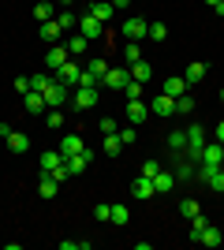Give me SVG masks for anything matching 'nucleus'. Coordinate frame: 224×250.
Masks as SVG:
<instances>
[{
    "instance_id": "nucleus-1",
    "label": "nucleus",
    "mask_w": 224,
    "mask_h": 250,
    "mask_svg": "<svg viewBox=\"0 0 224 250\" xmlns=\"http://www.w3.org/2000/svg\"><path fill=\"white\" fill-rule=\"evenodd\" d=\"M183 131H187V153L183 157H191L194 165H198V161H202V149H205V127L202 124H187Z\"/></svg>"
},
{
    "instance_id": "nucleus-2",
    "label": "nucleus",
    "mask_w": 224,
    "mask_h": 250,
    "mask_svg": "<svg viewBox=\"0 0 224 250\" xmlns=\"http://www.w3.org/2000/svg\"><path fill=\"white\" fill-rule=\"evenodd\" d=\"M120 34H123L127 42H142V38H149V22L139 19V15H131V19L120 26Z\"/></svg>"
},
{
    "instance_id": "nucleus-3",
    "label": "nucleus",
    "mask_w": 224,
    "mask_h": 250,
    "mask_svg": "<svg viewBox=\"0 0 224 250\" xmlns=\"http://www.w3.org/2000/svg\"><path fill=\"white\" fill-rule=\"evenodd\" d=\"M79 75H82V63H79V60L71 56V60H67L64 67H60V71L53 75V79H56V83H64L67 90H75V86H79Z\"/></svg>"
},
{
    "instance_id": "nucleus-4",
    "label": "nucleus",
    "mask_w": 224,
    "mask_h": 250,
    "mask_svg": "<svg viewBox=\"0 0 224 250\" xmlns=\"http://www.w3.org/2000/svg\"><path fill=\"white\" fill-rule=\"evenodd\" d=\"M127 83H131V67H108L105 79H101V86H105V90H123Z\"/></svg>"
},
{
    "instance_id": "nucleus-5",
    "label": "nucleus",
    "mask_w": 224,
    "mask_h": 250,
    "mask_svg": "<svg viewBox=\"0 0 224 250\" xmlns=\"http://www.w3.org/2000/svg\"><path fill=\"white\" fill-rule=\"evenodd\" d=\"M41 97H45V104H49V108H60V104L67 101V86L56 83V79H49V86L41 90Z\"/></svg>"
},
{
    "instance_id": "nucleus-6",
    "label": "nucleus",
    "mask_w": 224,
    "mask_h": 250,
    "mask_svg": "<svg viewBox=\"0 0 224 250\" xmlns=\"http://www.w3.org/2000/svg\"><path fill=\"white\" fill-rule=\"evenodd\" d=\"M79 34H86L90 42H97V38H105V22L94 19L90 11H82V19H79Z\"/></svg>"
},
{
    "instance_id": "nucleus-7",
    "label": "nucleus",
    "mask_w": 224,
    "mask_h": 250,
    "mask_svg": "<svg viewBox=\"0 0 224 250\" xmlns=\"http://www.w3.org/2000/svg\"><path fill=\"white\" fill-rule=\"evenodd\" d=\"M90 161H94V149H82V153H75V157H64L67 176H79V172H86V168H90Z\"/></svg>"
},
{
    "instance_id": "nucleus-8",
    "label": "nucleus",
    "mask_w": 224,
    "mask_h": 250,
    "mask_svg": "<svg viewBox=\"0 0 224 250\" xmlns=\"http://www.w3.org/2000/svg\"><path fill=\"white\" fill-rule=\"evenodd\" d=\"M97 97H101V90H86V86H75L71 101H75V108H79V112H86V108H94V104H97Z\"/></svg>"
},
{
    "instance_id": "nucleus-9",
    "label": "nucleus",
    "mask_w": 224,
    "mask_h": 250,
    "mask_svg": "<svg viewBox=\"0 0 224 250\" xmlns=\"http://www.w3.org/2000/svg\"><path fill=\"white\" fill-rule=\"evenodd\" d=\"M82 149H86V138L79 135V131L60 138V157H75V153H82Z\"/></svg>"
},
{
    "instance_id": "nucleus-10",
    "label": "nucleus",
    "mask_w": 224,
    "mask_h": 250,
    "mask_svg": "<svg viewBox=\"0 0 224 250\" xmlns=\"http://www.w3.org/2000/svg\"><path fill=\"white\" fill-rule=\"evenodd\" d=\"M71 60V52H67V45H53V49H49V56H45V67H49V71H60V67H64V63Z\"/></svg>"
},
{
    "instance_id": "nucleus-11",
    "label": "nucleus",
    "mask_w": 224,
    "mask_h": 250,
    "mask_svg": "<svg viewBox=\"0 0 224 250\" xmlns=\"http://www.w3.org/2000/svg\"><path fill=\"white\" fill-rule=\"evenodd\" d=\"M149 112H153V116H164V120H168V116H176V97L157 94L153 101H149Z\"/></svg>"
},
{
    "instance_id": "nucleus-12",
    "label": "nucleus",
    "mask_w": 224,
    "mask_h": 250,
    "mask_svg": "<svg viewBox=\"0 0 224 250\" xmlns=\"http://www.w3.org/2000/svg\"><path fill=\"white\" fill-rule=\"evenodd\" d=\"M131 194H135V198H139V202L153 198V194H157V190H153V179H149V176H142V172H139V179L131 183Z\"/></svg>"
},
{
    "instance_id": "nucleus-13",
    "label": "nucleus",
    "mask_w": 224,
    "mask_h": 250,
    "mask_svg": "<svg viewBox=\"0 0 224 250\" xmlns=\"http://www.w3.org/2000/svg\"><path fill=\"white\" fill-rule=\"evenodd\" d=\"M191 86H187V79L183 75H168L164 79V86H161V94H168V97H180V94H187Z\"/></svg>"
},
{
    "instance_id": "nucleus-14",
    "label": "nucleus",
    "mask_w": 224,
    "mask_h": 250,
    "mask_svg": "<svg viewBox=\"0 0 224 250\" xmlns=\"http://www.w3.org/2000/svg\"><path fill=\"white\" fill-rule=\"evenodd\" d=\"M194 168H198V165H194L191 157H176V168H172V172H176V183H180V179H183V183H191Z\"/></svg>"
},
{
    "instance_id": "nucleus-15",
    "label": "nucleus",
    "mask_w": 224,
    "mask_h": 250,
    "mask_svg": "<svg viewBox=\"0 0 224 250\" xmlns=\"http://www.w3.org/2000/svg\"><path fill=\"white\" fill-rule=\"evenodd\" d=\"M205 75H209V63H205V60H194V63H187L183 79H187V86H194V83H202Z\"/></svg>"
},
{
    "instance_id": "nucleus-16",
    "label": "nucleus",
    "mask_w": 224,
    "mask_h": 250,
    "mask_svg": "<svg viewBox=\"0 0 224 250\" xmlns=\"http://www.w3.org/2000/svg\"><path fill=\"white\" fill-rule=\"evenodd\" d=\"M38 194H41V198H56V194H60V179H56L53 172H41V183H38Z\"/></svg>"
},
{
    "instance_id": "nucleus-17",
    "label": "nucleus",
    "mask_w": 224,
    "mask_h": 250,
    "mask_svg": "<svg viewBox=\"0 0 224 250\" xmlns=\"http://www.w3.org/2000/svg\"><path fill=\"white\" fill-rule=\"evenodd\" d=\"M172 187H176V172H168V168H161L157 176H153V190H157V194H168Z\"/></svg>"
},
{
    "instance_id": "nucleus-18",
    "label": "nucleus",
    "mask_w": 224,
    "mask_h": 250,
    "mask_svg": "<svg viewBox=\"0 0 224 250\" xmlns=\"http://www.w3.org/2000/svg\"><path fill=\"white\" fill-rule=\"evenodd\" d=\"M38 34H41V42L56 45V42H60V34H64V26H60L56 19H49V22H41V26H38Z\"/></svg>"
},
{
    "instance_id": "nucleus-19",
    "label": "nucleus",
    "mask_w": 224,
    "mask_h": 250,
    "mask_svg": "<svg viewBox=\"0 0 224 250\" xmlns=\"http://www.w3.org/2000/svg\"><path fill=\"white\" fill-rule=\"evenodd\" d=\"M194 243H202V247H221V243H224V235H221V228L205 224V228L198 231V239H194Z\"/></svg>"
},
{
    "instance_id": "nucleus-20",
    "label": "nucleus",
    "mask_w": 224,
    "mask_h": 250,
    "mask_svg": "<svg viewBox=\"0 0 224 250\" xmlns=\"http://www.w3.org/2000/svg\"><path fill=\"white\" fill-rule=\"evenodd\" d=\"M22 104H26V112H34V116H45V97L38 94V90H30V94H22Z\"/></svg>"
},
{
    "instance_id": "nucleus-21",
    "label": "nucleus",
    "mask_w": 224,
    "mask_h": 250,
    "mask_svg": "<svg viewBox=\"0 0 224 250\" xmlns=\"http://www.w3.org/2000/svg\"><path fill=\"white\" fill-rule=\"evenodd\" d=\"M202 161H209V165H224V142H205V149H202Z\"/></svg>"
},
{
    "instance_id": "nucleus-22",
    "label": "nucleus",
    "mask_w": 224,
    "mask_h": 250,
    "mask_svg": "<svg viewBox=\"0 0 224 250\" xmlns=\"http://www.w3.org/2000/svg\"><path fill=\"white\" fill-rule=\"evenodd\" d=\"M86 11H90L94 19H101V22H112V0H94Z\"/></svg>"
},
{
    "instance_id": "nucleus-23",
    "label": "nucleus",
    "mask_w": 224,
    "mask_h": 250,
    "mask_svg": "<svg viewBox=\"0 0 224 250\" xmlns=\"http://www.w3.org/2000/svg\"><path fill=\"white\" fill-rule=\"evenodd\" d=\"M4 142H8L11 153H26V149H30V135H22V131H11Z\"/></svg>"
},
{
    "instance_id": "nucleus-24",
    "label": "nucleus",
    "mask_w": 224,
    "mask_h": 250,
    "mask_svg": "<svg viewBox=\"0 0 224 250\" xmlns=\"http://www.w3.org/2000/svg\"><path fill=\"white\" fill-rule=\"evenodd\" d=\"M168 149H172V157L187 153V131H172V135H168Z\"/></svg>"
},
{
    "instance_id": "nucleus-25",
    "label": "nucleus",
    "mask_w": 224,
    "mask_h": 250,
    "mask_svg": "<svg viewBox=\"0 0 224 250\" xmlns=\"http://www.w3.org/2000/svg\"><path fill=\"white\" fill-rule=\"evenodd\" d=\"M146 116H149V104L146 101H127V120H131V124H142Z\"/></svg>"
},
{
    "instance_id": "nucleus-26",
    "label": "nucleus",
    "mask_w": 224,
    "mask_h": 250,
    "mask_svg": "<svg viewBox=\"0 0 224 250\" xmlns=\"http://www.w3.org/2000/svg\"><path fill=\"white\" fill-rule=\"evenodd\" d=\"M64 124H67V116L60 108H45V127L49 131H64Z\"/></svg>"
},
{
    "instance_id": "nucleus-27",
    "label": "nucleus",
    "mask_w": 224,
    "mask_h": 250,
    "mask_svg": "<svg viewBox=\"0 0 224 250\" xmlns=\"http://www.w3.org/2000/svg\"><path fill=\"white\" fill-rule=\"evenodd\" d=\"M131 79H135V83H142V86H146L149 79H153V67H149L146 60H139V63H131Z\"/></svg>"
},
{
    "instance_id": "nucleus-28",
    "label": "nucleus",
    "mask_w": 224,
    "mask_h": 250,
    "mask_svg": "<svg viewBox=\"0 0 224 250\" xmlns=\"http://www.w3.org/2000/svg\"><path fill=\"white\" fill-rule=\"evenodd\" d=\"M60 165H64L60 149H45V153H41V172H56Z\"/></svg>"
},
{
    "instance_id": "nucleus-29",
    "label": "nucleus",
    "mask_w": 224,
    "mask_h": 250,
    "mask_svg": "<svg viewBox=\"0 0 224 250\" xmlns=\"http://www.w3.org/2000/svg\"><path fill=\"white\" fill-rule=\"evenodd\" d=\"M105 71H108V60H101V56H94V60H86V75H94V79H97V86H101Z\"/></svg>"
},
{
    "instance_id": "nucleus-30",
    "label": "nucleus",
    "mask_w": 224,
    "mask_h": 250,
    "mask_svg": "<svg viewBox=\"0 0 224 250\" xmlns=\"http://www.w3.org/2000/svg\"><path fill=\"white\" fill-rule=\"evenodd\" d=\"M112 224H116V228H127L131 224V209L127 206H112Z\"/></svg>"
},
{
    "instance_id": "nucleus-31",
    "label": "nucleus",
    "mask_w": 224,
    "mask_h": 250,
    "mask_svg": "<svg viewBox=\"0 0 224 250\" xmlns=\"http://www.w3.org/2000/svg\"><path fill=\"white\" fill-rule=\"evenodd\" d=\"M86 45H90V38H86V34H75L71 42H67V52H71V56H82Z\"/></svg>"
},
{
    "instance_id": "nucleus-32",
    "label": "nucleus",
    "mask_w": 224,
    "mask_h": 250,
    "mask_svg": "<svg viewBox=\"0 0 224 250\" xmlns=\"http://www.w3.org/2000/svg\"><path fill=\"white\" fill-rule=\"evenodd\" d=\"M139 60H142V49H139V42H127V45H123V63L131 67V63H139Z\"/></svg>"
},
{
    "instance_id": "nucleus-33",
    "label": "nucleus",
    "mask_w": 224,
    "mask_h": 250,
    "mask_svg": "<svg viewBox=\"0 0 224 250\" xmlns=\"http://www.w3.org/2000/svg\"><path fill=\"white\" fill-rule=\"evenodd\" d=\"M191 112H194V97L180 94V97H176V116H191Z\"/></svg>"
},
{
    "instance_id": "nucleus-34",
    "label": "nucleus",
    "mask_w": 224,
    "mask_h": 250,
    "mask_svg": "<svg viewBox=\"0 0 224 250\" xmlns=\"http://www.w3.org/2000/svg\"><path fill=\"white\" fill-rule=\"evenodd\" d=\"M101 149H105L108 157H120V149H123V142H120V131H116V135H105V146H101Z\"/></svg>"
},
{
    "instance_id": "nucleus-35",
    "label": "nucleus",
    "mask_w": 224,
    "mask_h": 250,
    "mask_svg": "<svg viewBox=\"0 0 224 250\" xmlns=\"http://www.w3.org/2000/svg\"><path fill=\"white\" fill-rule=\"evenodd\" d=\"M56 22H60L64 30H75V26H79V15H75L71 8H64V11H60V15H56Z\"/></svg>"
},
{
    "instance_id": "nucleus-36",
    "label": "nucleus",
    "mask_w": 224,
    "mask_h": 250,
    "mask_svg": "<svg viewBox=\"0 0 224 250\" xmlns=\"http://www.w3.org/2000/svg\"><path fill=\"white\" fill-rule=\"evenodd\" d=\"M180 213H183V217H187V220H194V217H198V213H202V206H198V202H194V198H183V202H180Z\"/></svg>"
},
{
    "instance_id": "nucleus-37",
    "label": "nucleus",
    "mask_w": 224,
    "mask_h": 250,
    "mask_svg": "<svg viewBox=\"0 0 224 250\" xmlns=\"http://www.w3.org/2000/svg\"><path fill=\"white\" fill-rule=\"evenodd\" d=\"M34 19H38V22H49V19H53V4H49V0L34 4Z\"/></svg>"
},
{
    "instance_id": "nucleus-38",
    "label": "nucleus",
    "mask_w": 224,
    "mask_h": 250,
    "mask_svg": "<svg viewBox=\"0 0 224 250\" xmlns=\"http://www.w3.org/2000/svg\"><path fill=\"white\" fill-rule=\"evenodd\" d=\"M142 90H146V86H142V83H135V79H131V83L123 86V97H127V101H142Z\"/></svg>"
},
{
    "instance_id": "nucleus-39",
    "label": "nucleus",
    "mask_w": 224,
    "mask_h": 250,
    "mask_svg": "<svg viewBox=\"0 0 224 250\" xmlns=\"http://www.w3.org/2000/svg\"><path fill=\"white\" fill-rule=\"evenodd\" d=\"M97 131H101V135H116V131H120V124L112 120V116H105V120H97Z\"/></svg>"
},
{
    "instance_id": "nucleus-40",
    "label": "nucleus",
    "mask_w": 224,
    "mask_h": 250,
    "mask_svg": "<svg viewBox=\"0 0 224 250\" xmlns=\"http://www.w3.org/2000/svg\"><path fill=\"white\" fill-rule=\"evenodd\" d=\"M49 79H53V75H45V71H38V75H30V90H38V94H41L45 86H49Z\"/></svg>"
},
{
    "instance_id": "nucleus-41",
    "label": "nucleus",
    "mask_w": 224,
    "mask_h": 250,
    "mask_svg": "<svg viewBox=\"0 0 224 250\" xmlns=\"http://www.w3.org/2000/svg\"><path fill=\"white\" fill-rule=\"evenodd\" d=\"M60 250H90V239H60Z\"/></svg>"
},
{
    "instance_id": "nucleus-42",
    "label": "nucleus",
    "mask_w": 224,
    "mask_h": 250,
    "mask_svg": "<svg viewBox=\"0 0 224 250\" xmlns=\"http://www.w3.org/2000/svg\"><path fill=\"white\" fill-rule=\"evenodd\" d=\"M149 38H153V42H164V38H168V26H164V22H149Z\"/></svg>"
},
{
    "instance_id": "nucleus-43",
    "label": "nucleus",
    "mask_w": 224,
    "mask_h": 250,
    "mask_svg": "<svg viewBox=\"0 0 224 250\" xmlns=\"http://www.w3.org/2000/svg\"><path fill=\"white\" fill-rule=\"evenodd\" d=\"M209 190H217V194H224V165L213 172V179H209Z\"/></svg>"
},
{
    "instance_id": "nucleus-44",
    "label": "nucleus",
    "mask_w": 224,
    "mask_h": 250,
    "mask_svg": "<svg viewBox=\"0 0 224 250\" xmlns=\"http://www.w3.org/2000/svg\"><path fill=\"white\" fill-rule=\"evenodd\" d=\"M94 220H101V224H105V220H112V206H105V202H101V206H94Z\"/></svg>"
},
{
    "instance_id": "nucleus-45",
    "label": "nucleus",
    "mask_w": 224,
    "mask_h": 250,
    "mask_svg": "<svg viewBox=\"0 0 224 250\" xmlns=\"http://www.w3.org/2000/svg\"><path fill=\"white\" fill-rule=\"evenodd\" d=\"M15 90H19V94H30V75H15Z\"/></svg>"
},
{
    "instance_id": "nucleus-46",
    "label": "nucleus",
    "mask_w": 224,
    "mask_h": 250,
    "mask_svg": "<svg viewBox=\"0 0 224 250\" xmlns=\"http://www.w3.org/2000/svg\"><path fill=\"white\" fill-rule=\"evenodd\" d=\"M157 172H161V161H146V165H142V176H149V179H153Z\"/></svg>"
},
{
    "instance_id": "nucleus-47",
    "label": "nucleus",
    "mask_w": 224,
    "mask_h": 250,
    "mask_svg": "<svg viewBox=\"0 0 224 250\" xmlns=\"http://www.w3.org/2000/svg\"><path fill=\"white\" fill-rule=\"evenodd\" d=\"M120 142H123V146H135V127H123V131H120Z\"/></svg>"
},
{
    "instance_id": "nucleus-48",
    "label": "nucleus",
    "mask_w": 224,
    "mask_h": 250,
    "mask_svg": "<svg viewBox=\"0 0 224 250\" xmlns=\"http://www.w3.org/2000/svg\"><path fill=\"white\" fill-rule=\"evenodd\" d=\"M213 138H217V142H224V120H221V124H217V131H213Z\"/></svg>"
},
{
    "instance_id": "nucleus-49",
    "label": "nucleus",
    "mask_w": 224,
    "mask_h": 250,
    "mask_svg": "<svg viewBox=\"0 0 224 250\" xmlns=\"http://www.w3.org/2000/svg\"><path fill=\"white\" fill-rule=\"evenodd\" d=\"M11 135V124H4V120H0V138H8Z\"/></svg>"
},
{
    "instance_id": "nucleus-50",
    "label": "nucleus",
    "mask_w": 224,
    "mask_h": 250,
    "mask_svg": "<svg viewBox=\"0 0 224 250\" xmlns=\"http://www.w3.org/2000/svg\"><path fill=\"white\" fill-rule=\"evenodd\" d=\"M213 11H217V15L224 19V0H217V4H213Z\"/></svg>"
},
{
    "instance_id": "nucleus-51",
    "label": "nucleus",
    "mask_w": 224,
    "mask_h": 250,
    "mask_svg": "<svg viewBox=\"0 0 224 250\" xmlns=\"http://www.w3.org/2000/svg\"><path fill=\"white\" fill-rule=\"evenodd\" d=\"M127 4H135V0H112V8H127Z\"/></svg>"
},
{
    "instance_id": "nucleus-52",
    "label": "nucleus",
    "mask_w": 224,
    "mask_h": 250,
    "mask_svg": "<svg viewBox=\"0 0 224 250\" xmlns=\"http://www.w3.org/2000/svg\"><path fill=\"white\" fill-rule=\"evenodd\" d=\"M221 101H224V90H221Z\"/></svg>"
}]
</instances>
